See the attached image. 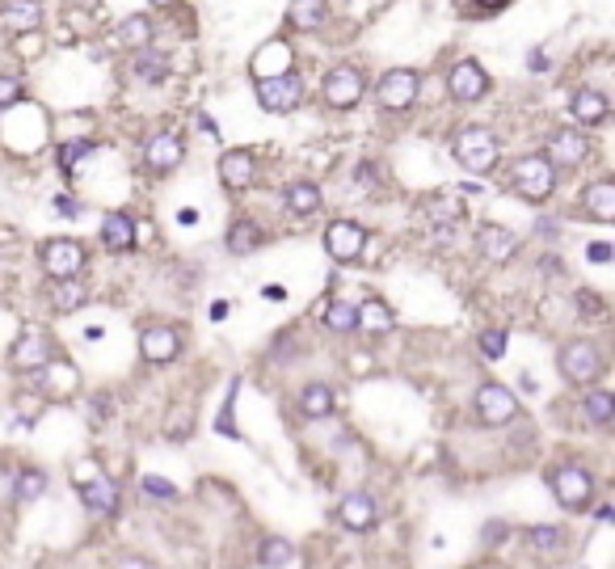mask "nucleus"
I'll return each instance as SVG.
<instances>
[{"label": "nucleus", "mask_w": 615, "mask_h": 569, "mask_svg": "<svg viewBox=\"0 0 615 569\" xmlns=\"http://www.w3.org/2000/svg\"><path fill=\"white\" fill-rule=\"evenodd\" d=\"M300 409H304V418H329L333 409H338V401H333V392L324 389V384H304V392H300Z\"/></svg>", "instance_id": "30"}, {"label": "nucleus", "mask_w": 615, "mask_h": 569, "mask_svg": "<svg viewBox=\"0 0 615 569\" xmlns=\"http://www.w3.org/2000/svg\"><path fill=\"white\" fill-rule=\"evenodd\" d=\"M47 493V472H38V469H21L17 472V481H13V498L21 506H30V502H38Z\"/></svg>", "instance_id": "31"}, {"label": "nucleus", "mask_w": 615, "mask_h": 569, "mask_svg": "<svg viewBox=\"0 0 615 569\" xmlns=\"http://www.w3.org/2000/svg\"><path fill=\"white\" fill-rule=\"evenodd\" d=\"M253 156L244 152V148H232L220 156V181H224L228 190H244V186H253Z\"/></svg>", "instance_id": "18"}, {"label": "nucleus", "mask_w": 615, "mask_h": 569, "mask_svg": "<svg viewBox=\"0 0 615 569\" xmlns=\"http://www.w3.org/2000/svg\"><path fill=\"white\" fill-rule=\"evenodd\" d=\"M181 161H186V140H181L178 131H156V135L144 144V164L152 173H169V169H178Z\"/></svg>", "instance_id": "11"}, {"label": "nucleus", "mask_w": 615, "mask_h": 569, "mask_svg": "<svg viewBox=\"0 0 615 569\" xmlns=\"http://www.w3.org/2000/svg\"><path fill=\"white\" fill-rule=\"evenodd\" d=\"M51 304L60 312H76L89 304V292L81 278H51Z\"/></svg>", "instance_id": "24"}, {"label": "nucleus", "mask_w": 615, "mask_h": 569, "mask_svg": "<svg viewBox=\"0 0 615 569\" xmlns=\"http://www.w3.org/2000/svg\"><path fill=\"white\" fill-rule=\"evenodd\" d=\"M472 4H476V9H485V13H498V9H506L510 0H472Z\"/></svg>", "instance_id": "46"}, {"label": "nucleus", "mask_w": 615, "mask_h": 569, "mask_svg": "<svg viewBox=\"0 0 615 569\" xmlns=\"http://www.w3.org/2000/svg\"><path fill=\"white\" fill-rule=\"evenodd\" d=\"M55 212L64 215V220H81L84 207H81V203H76L72 195H60V198H55Z\"/></svg>", "instance_id": "41"}, {"label": "nucleus", "mask_w": 615, "mask_h": 569, "mask_svg": "<svg viewBox=\"0 0 615 569\" xmlns=\"http://www.w3.org/2000/svg\"><path fill=\"white\" fill-rule=\"evenodd\" d=\"M324 17H329V4L324 0H292V9H287L292 30H321Z\"/></svg>", "instance_id": "25"}, {"label": "nucleus", "mask_w": 615, "mask_h": 569, "mask_svg": "<svg viewBox=\"0 0 615 569\" xmlns=\"http://www.w3.org/2000/svg\"><path fill=\"white\" fill-rule=\"evenodd\" d=\"M481 536L489 540V544H502V536H506V523H485V532Z\"/></svg>", "instance_id": "44"}, {"label": "nucleus", "mask_w": 615, "mask_h": 569, "mask_svg": "<svg viewBox=\"0 0 615 569\" xmlns=\"http://www.w3.org/2000/svg\"><path fill=\"white\" fill-rule=\"evenodd\" d=\"M118 43H123V47H148V43H152V17L135 13V17H127V21H118Z\"/></svg>", "instance_id": "32"}, {"label": "nucleus", "mask_w": 615, "mask_h": 569, "mask_svg": "<svg viewBox=\"0 0 615 569\" xmlns=\"http://www.w3.org/2000/svg\"><path fill=\"white\" fill-rule=\"evenodd\" d=\"M485 89H489V76L476 60H459V64L447 72V93H451L455 101H464V106H468V101H481Z\"/></svg>", "instance_id": "12"}, {"label": "nucleus", "mask_w": 615, "mask_h": 569, "mask_svg": "<svg viewBox=\"0 0 615 569\" xmlns=\"http://www.w3.org/2000/svg\"><path fill=\"white\" fill-rule=\"evenodd\" d=\"M510 181H515V190L527 203H544V198L556 190V169H552L544 156H523V161H515V169H510Z\"/></svg>", "instance_id": "4"}, {"label": "nucleus", "mask_w": 615, "mask_h": 569, "mask_svg": "<svg viewBox=\"0 0 615 569\" xmlns=\"http://www.w3.org/2000/svg\"><path fill=\"white\" fill-rule=\"evenodd\" d=\"M89 152H93V144H89V140L64 144V148H60V169H64V173H72V164L81 161V156H89Z\"/></svg>", "instance_id": "39"}, {"label": "nucleus", "mask_w": 615, "mask_h": 569, "mask_svg": "<svg viewBox=\"0 0 615 569\" xmlns=\"http://www.w3.org/2000/svg\"><path fill=\"white\" fill-rule=\"evenodd\" d=\"M476 346H481V355L485 358H502L506 355V329H481Z\"/></svg>", "instance_id": "38"}, {"label": "nucleus", "mask_w": 615, "mask_h": 569, "mask_svg": "<svg viewBox=\"0 0 615 569\" xmlns=\"http://www.w3.org/2000/svg\"><path fill=\"white\" fill-rule=\"evenodd\" d=\"M47 358H51V341H47V333H38V329H26V333L9 346V363H13L17 372H38V367H47Z\"/></svg>", "instance_id": "14"}, {"label": "nucleus", "mask_w": 615, "mask_h": 569, "mask_svg": "<svg viewBox=\"0 0 615 569\" xmlns=\"http://www.w3.org/2000/svg\"><path fill=\"white\" fill-rule=\"evenodd\" d=\"M578 309H586V312H603V304H599V295H595V292H578Z\"/></svg>", "instance_id": "43"}, {"label": "nucleus", "mask_w": 615, "mask_h": 569, "mask_svg": "<svg viewBox=\"0 0 615 569\" xmlns=\"http://www.w3.org/2000/svg\"><path fill=\"white\" fill-rule=\"evenodd\" d=\"M135 81H144V84H161L169 81V60H164L161 51H148L140 47V55H135Z\"/></svg>", "instance_id": "29"}, {"label": "nucleus", "mask_w": 615, "mask_h": 569, "mask_svg": "<svg viewBox=\"0 0 615 569\" xmlns=\"http://www.w3.org/2000/svg\"><path fill=\"white\" fill-rule=\"evenodd\" d=\"M527 544L539 557H561L565 553V532L552 527V523H535V527H527Z\"/></svg>", "instance_id": "28"}, {"label": "nucleus", "mask_w": 615, "mask_h": 569, "mask_svg": "<svg viewBox=\"0 0 615 569\" xmlns=\"http://www.w3.org/2000/svg\"><path fill=\"white\" fill-rule=\"evenodd\" d=\"M228 317V300H220V304H211V321H224Z\"/></svg>", "instance_id": "49"}, {"label": "nucleus", "mask_w": 615, "mask_h": 569, "mask_svg": "<svg viewBox=\"0 0 615 569\" xmlns=\"http://www.w3.org/2000/svg\"><path fill=\"white\" fill-rule=\"evenodd\" d=\"M472 405H476V418L485 426H506L518 413V397L506 384H481L476 397H472Z\"/></svg>", "instance_id": "9"}, {"label": "nucleus", "mask_w": 615, "mask_h": 569, "mask_svg": "<svg viewBox=\"0 0 615 569\" xmlns=\"http://www.w3.org/2000/svg\"><path fill=\"white\" fill-rule=\"evenodd\" d=\"M363 244H367V232L355 220H333L324 228V249H329L333 261H355L363 253Z\"/></svg>", "instance_id": "13"}, {"label": "nucleus", "mask_w": 615, "mask_h": 569, "mask_svg": "<svg viewBox=\"0 0 615 569\" xmlns=\"http://www.w3.org/2000/svg\"><path fill=\"white\" fill-rule=\"evenodd\" d=\"M582 212L590 220H599V224H611L615 220V181H590L582 190Z\"/></svg>", "instance_id": "19"}, {"label": "nucleus", "mask_w": 615, "mask_h": 569, "mask_svg": "<svg viewBox=\"0 0 615 569\" xmlns=\"http://www.w3.org/2000/svg\"><path fill=\"white\" fill-rule=\"evenodd\" d=\"M324 325L333 329V333H355V325H358V304H350V300H333V304L324 309Z\"/></svg>", "instance_id": "35"}, {"label": "nucleus", "mask_w": 615, "mask_h": 569, "mask_svg": "<svg viewBox=\"0 0 615 569\" xmlns=\"http://www.w3.org/2000/svg\"><path fill=\"white\" fill-rule=\"evenodd\" d=\"M590 156V135H582V131H556L548 140V152H544V161L552 164V169H578V164Z\"/></svg>", "instance_id": "10"}, {"label": "nucleus", "mask_w": 615, "mask_h": 569, "mask_svg": "<svg viewBox=\"0 0 615 569\" xmlns=\"http://www.w3.org/2000/svg\"><path fill=\"white\" fill-rule=\"evenodd\" d=\"M586 258L595 261V266H603V261H611V258H615V249H611L607 241H595L590 249H586Z\"/></svg>", "instance_id": "42"}, {"label": "nucleus", "mask_w": 615, "mask_h": 569, "mask_svg": "<svg viewBox=\"0 0 615 569\" xmlns=\"http://www.w3.org/2000/svg\"><path fill=\"white\" fill-rule=\"evenodd\" d=\"M476 249H481V258H489V261H510L518 253V236L510 232V228L481 224V232H476Z\"/></svg>", "instance_id": "17"}, {"label": "nucleus", "mask_w": 615, "mask_h": 569, "mask_svg": "<svg viewBox=\"0 0 615 569\" xmlns=\"http://www.w3.org/2000/svg\"><path fill=\"white\" fill-rule=\"evenodd\" d=\"M26 101V84L9 76V72H0V110H9V106H21Z\"/></svg>", "instance_id": "37"}, {"label": "nucleus", "mask_w": 615, "mask_h": 569, "mask_svg": "<svg viewBox=\"0 0 615 569\" xmlns=\"http://www.w3.org/2000/svg\"><path fill=\"white\" fill-rule=\"evenodd\" d=\"M283 203H287V212H295V215L321 212V186H316V181H292L287 195H283Z\"/></svg>", "instance_id": "26"}, {"label": "nucleus", "mask_w": 615, "mask_h": 569, "mask_svg": "<svg viewBox=\"0 0 615 569\" xmlns=\"http://www.w3.org/2000/svg\"><path fill=\"white\" fill-rule=\"evenodd\" d=\"M114 569H156V565H148V561H140V557H123Z\"/></svg>", "instance_id": "45"}, {"label": "nucleus", "mask_w": 615, "mask_h": 569, "mask_svg": "<svg viewBox=\"0 0 615 569\" xmlns=\"http://www.w3.org/2000/svg\"><path fill=\"white\" fill-rule=\"evenodd\" d=\"M181 350V333L169 325H152L140 333V355L148 358V363H173Z\"/></svg>", "instance_id": "15"}, {"label": "nucleus", "mask_w": 615, "mask_h": 569, "mask_svg": "<svg viewBox=\"0 0 615 569\" xmlns=\"http://www.w3.org/2000/svg\"><path fill=\"white\" fill-rule=\"evenodd\" d=\"M140 489L152 493V498H178V485H173V481H164V477H144Z\"/></svg>", "instance_id": "40"}, {"label": "nucleus", "mask_w": 615, "mask_h": 569, "mask_svg": "<svg viewBox=\"0 0 615 569\" xmlns=\"http://www.w3.org/2000/svg\"><path fill=\"white\" fill-rule=\"evenodd\" d=\"M224 244H228V253H232V258H249V253L261 244V228L253 224V220H236V224L228 228V241Z\"/></svg>", "instance_id": "27"}, {"label": "nucleus", "mask_w": 615, "mask_h": 569, "mask_svg": "<svg viewBox=\"0 0 615 569\" xmlns=\"http://www.w3.org/2000/svg\"><path fill=\"white\" fill-rule=\"evenodd\" d=\"M101 244H106L110 253L135 249V224H131V215H123V212L106 215V220H101Z\"/></svg>", "instance_id": "21"}, {"label": "nucleus", "mask_w": 615, "mask_h": 569, "mask_svg": "<svg viewBox=\"0 0 615 569\" xmlns=\"http://www.w3.org/2000/svg\"><path fill=\"white\" fill-rule=\"evenodd\" d=\"M531 72H544V51H531Z\"/></svg>", "instance_id": "50"}, {"label": "nucleus", "mask_w": 615, "mask_h": 569, "mask_svg": "<svg viewBox=\"0 0 615 569\" xmlns=\"http://www.w3.org/2000/svg\"><path fill=\"white\" fill-rule=\"evenodd\" d=\"M38 17H43L38 0H9V9H4V21H9L13 30H34Z\"/></svg>", "instance_id": "36"}, {"label": "nucleus", "mask_w": 615, "mask_h": 569, "mask_svg": "<svg viewBox=\"0 0 615 569\" xmlns=\"http://www.w3.org/2000/svg\"><path fill=\"white\" fill-rule=\"evenodd\" d=\"M582 409H586V418H590L595 426H611L615 422V397H611V392H603V389L586 392Z\"/></svg>", "instance_id": "34"}, {"label": "nucleus", "mask_w": 615, "mask_h": 569, "mask_svg": "<svg viewBox=\"0 0 615 569\" xmlns=\"http://www.w3.org/2000/svg\"><path fill=\"white\" fill-rule=\"evenodd\" d=\"M261 295H266V300H278V304H283V300H287V287H275V283H270V287H261Z\"/></svg>", "instance_id": "48"}, {"label": "nucleus", "mask_w": 615, "mask_h": 569, "mask_svg": "<svg viewBox=\"0 0 615 569\" xmlns=\"http://www.w3.org/2000/svg\"><path fill=\"white\" fill-rule=\"evenodd\" d=\"M498 156H502V148L489 127H464L455 135V161H459V169H468L472 178H485L498 164Z\"/></svg>", "instance_id": "1"}, {"label": "nucleus", "mask_w": 615, "mask_h": 569, "mask_svg": "<svg viewBox=\"0 0 615 569\" xmlns=\"http://www.w3.org/2000/svg\"><path fill=\"white\" fill-rule=\"evenodd\" d=\"M363 93H367V81H363V72L350 64H338L324 72V84H321V98L333 106V110H350V106H358L363 101Z\"/></svg>", "instance_id": "6"}, {"label": "nucleus", "mask_w": 615, "mask_h": 569, "mask_svg": "<svg viewBox=\"0 0 615 569\" xmlns=\"http://www.w3.org/2000/svg\"><path fill=\"white\" fill-rule=\"evenodd\" d=\"M569 114H573L582 127H595V123H603V118L611 114V101L603 98L599 89H578L573 101H569Z\"/></svg>", "instance_id": "20"}, {"label": "nucleus", "mask_w": 615, "mask_h": 569, "mask_svg": "<svg viewBox=\"0 0 615 569\" xmlns=\"http://www.w3.org/2000/svg\"><path fill=\"white\" fill-rule=\"evenodd\" d=\"M258 561H261L266 569H283V565H292V561H295V544H292V540H283V536L261 540Z\"/></svg>", "instance_id": "33"}, {"label": "nucleus", "mask_w": 615, "mask_h": 569, "mask_svg": "<svg viewBox=\"0 0 615 569\" xmlns=\"http://www.w3.org/2000/svg\"><path fill=\"white\" fill-rule=\"evenodd\" d=\"M556 367H561V375H565L569 384H595L607 372V358H603V350L590 338H573L561 346Z\"/></svg>", "instance_id": "2"}, {"label": "nucleus", "mask_w": 615, "mask_h": 569, "mask_svg": "<svg viewBox=\"0 0 615 569\" xmlns=\"http://www.w3.org/2000/svg\"><path fill=\"white\" fill-rule=\"evenodd\" d=\"M198 127L207 131L211 140H215V135H220V127H215V118H211V114H198Z\"/></svg>", "instance_id": "47"}, {"label": "nucleus", "mask_w": 615, "mask_h": 569, "mask_svg": "<svg viewBox=\"0 0 615 569\" xmlns=\"http://www.w3.org/2000/svg\"><path fill=\"white\" fill-rule=\"evenodd\" d=\"M552 493H556V502L573 510V515H582L590 510V498H595V477L582 469V464H565V469H556L548 477Z\"/></svg>", "instance_id": "3"}, {"label": "nucleus", "mask_w": 615, "mask_h": 569, "mask_svg": "<svg viewBox=\"0 0 615 569\" xmlns=\"http://www.w3.org/2000/svg\"><path fill=\"white\" fill-rule=\"evenodd\" d=\"M38 261L51 278H81L84 270V244L68 241V236H51L43 249H38Z\"/></svg>", "instance_id": "8"}, {"label": "nucleus", "mask_w": 615, "mask_h": 569, "mask_svg": "<svg viewBox=\"0 0 615 569\" xmlns=\"http://www.w3.org/2000/svg\"><path fill=\"white\" fill-rule=\"evenodd\" d=\"M156 4H164V0H156Z\"/></svg>", "instance_id": "51"}, {"label": "nucleus", "mask_w": 615, "mask_h": 569, "mask_svg": "<svg viewBox=\"0 0 615 569\" xmlns=\"http://www.w3.org/2000/svg\"><path fill=\"white\" fill-rule=\"evenodd\" d=\"M418 93H421V76L413 68H388L379 76V84H375V98H379L384 110H409L418 101Z\"/></svg>", "instance_id": "7"}, {"label": "nucleus", "mask_w": 615, "mask_h": 569, "mask_svg": "<svg viewBox=\"0 0 615 569\" xmlns=\"http://www.w3.org/2000/svg\"><path fill=\"white\" fill-rule=\"evenodd\" d=\"M392 309L384 304V300H363L358 304V325H355V333H367V338H379V333H388L392 329Z\"/></svg>", "instance_id": "23"}, {"label": "nucleus", "mask_w": 615, "mask_h": 569, "mask_svg": "<svg viewBox=\"0 0 615 569\" xmlns=\"http://www.w3.org/2000/svg\"><path fill=\"white\" fill-rule=\"evenodd\" d=\"M81 502L98 515H114L118 510V485L110 477H93V481H81Z\"/></svg>", "instance_id": "22"}, {"label": "nucleus", "mask_w": 615, "mask_h": 569, "mask_svg": "<svg viewBox=\"0 0 615 569\" xmlns=\"http://www.w3.org/2000/svg\"><path fill=\"white\" fill-rule=\"evenodd\" d=\"M300 101H304V81L295 76L292 68L278 72V76L258 81V106L266 114H292V110H300Z\"/></svg>", "instance_id": "5"}, {"label": "nucleus", "mask_w": 615, "mask_h": 569, "mask_svg": "<svg viewBox=\"0 0 615 569\" xmlns=\"http://www.w3.org/2000/svg\"><path fill=\"white\" fill-rule=\"evenodd\" d=\"M338 519L350 527V532H371L375 519H379V506H375L371 493H346L338 506Z\"/></svg>", "instance_id": "16"}]
</instances>
